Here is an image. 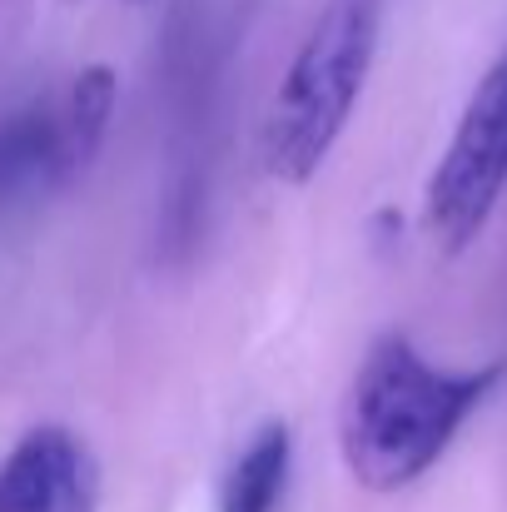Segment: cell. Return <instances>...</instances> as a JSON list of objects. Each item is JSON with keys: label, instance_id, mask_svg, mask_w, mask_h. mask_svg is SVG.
I'll list each match as a JSON object with an SVG mask.
<instances>
[{"label": "cell", "instance_id": "cell-1", "mask_svg": "<svg viewBox=\"0 0 507 512\" xmlns=\"http://www.w3.org/2000/svg\"><path fill=\"white\" fill-rule=\"evenodd\" d=\"M503 363L488 368H438L403 334H388L358 363L343 413L338 448L358 488L403 493L413 488L458 438L468 413L498 388Z\"/></svg>", "mask_w": 507, "mask_h": 512}, {"label": "cell", "instance_id": "cell-2", "mask_svg": "<svg viewBox=\"0 0 507 512\" xmlns=\"http://www.w3.org/2000/svg\"><path fill=\"white\" fill-rule=\"evenodd\" d=\"M383 35V0H329L284 70L264 120V170L309 184L348 130Z\"/></svg>", "mask_w": 507, "mask_h": 512}, {"label": "cell", "instance_id": "cell-3", "mask_svg": "<svg viewBox=\"0 0 507 512\" xmlns=\"http://www.w3.org/2000/svg\"><path fill=\"white\" fill-rule=\"evenodd\" d=\"M507 189V50L478 80L438 170L428 179V234L458 259L493 219Z\"/></svg>", "mask_w": 507, "mask_h": 512}, {"label": "cell", "instance_id": "cell-4", "mask_svg": "<svg viewBox=\"0 0 507 512\" xmlns=\"http://www.w3.org/2000/svg\"><path fill=\"white\" fill-rule=\"evenodd\" d=\"M0 512H100L95 453L60 423L30 428L0 458Z\"/></svg>", "mask_w": 507, "mask_h": 512}, {"label": "cell", "instance_id": "cell-5", "mask_svg": "<svg viewBox=\"0 0 507 512\" xmlns=\"http://www.w3.org/2000/svg\"><path fill=\"white\" fill-rule=\"evenodd\" d=\"M60 184V110L25 105L0 120V204Z\"/></svg>", "mask_w": 507, "mask_h": 512}, {"label": "cell", "instance_id": "cell-6", "mask_svg": "<svg viewBox=\"0 0 507 512\" xmlns=\"http://www.w3.org/2000/svg\"><path fill=\"white\" fill-rule=\"evenodd\" d=\"M289 458H294V438L284 423H264L244 453L229 463L224 483H219V512H279L284 488H289Z\"/></svg>", "mask_w": 507, "mask_h": 512}, {"label": "cell", "instance_id": "cell-7", "mask_svg": "<svg viewBox=\"0 0 507 512\" xmlns=\"http://www.w3.org/2000/svg\"><path fill=\"white\" fill-rule=\"evenodd\" d=\"M115 95H120V85H115L110 65H90L70 85V100L60 110V184L85 174L90 160L100 155V140H105L110 115H115Z\"/></svg>", "mask_w": 507, "mask_h": 512}]
</instances>
